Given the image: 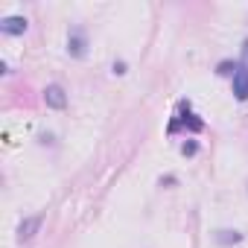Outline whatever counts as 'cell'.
Returning <instances> with one entry per match:
<instances>
[{
    "instance_id": "obj_1",
    "label": "cell",
    "mask_w": 248,
    "mask_h": 248,
    "mask_svg": "<svg viewBox=\"0 0 248 248\" xmlns=\"http://www.w3.org/2000/svg\"><path fill=\"white\" fill-rule=\"evenodd\" d=\"M233 96H236L239 102L248 99V64L233 67Z\"/></svg>"
},
{
    "instance_id": "obj_2",
    "label": "cell",
    "mask_w": 248,
    "mask_h": 248,
    "mask_svg": "<svg viewBox=\"0 0 248 248\" xmlns=\"http://www.w3.org/2000/svg\"><path fill=\"white\" fill-rule=\"evenodd\" d=\"M44 102H47L50 108H64V105H67L64 88H62V85H50V88L44 91Z\"/></svg>"
},
{
    "instance_id": "obj_3",
    "label": "cell",
    "mask_w": 248,
    "mask_h": 248,
    "mask_svg": "<svg viewBox=\"0 0 248 248\" xmlns=\"http://www.w3.org/2000/svg\"><path fill=\"white\" fill-rule=\"evenodd\" d=\"M0 32H6V35H24L27 32V18H18V15L3 18V21H0Z\"/></svg>"
},
{
    "instance_id": "obj_4",
    "label": "cell",
    "mask_w": 248,
    "mask_h": 248,
    "mask_svg": "<svg viewBox=\"0 0 248 248\" xmlns=\"http://www.w3.org/2000/svg\"><path fill=\"white\" fill-rule=\"evenodd\" d=\"M38 228H41V216H27V219L18 225V236H21V239H32Z\"/></svg>"
},
{
    "instance_id": "obj_5",
    "label": "cell",
    "mask_w": 248,
    "mask_h": 248,
    "mask_svg": "<svg viewBox=\"0 0 248 248\" xmlns=\"http://www.w3.org/2000/svg\"><path fill=\"white\" fill-rule=\"evenodd\" d=\"M67 50H70V56H85V32H82V30H73V32H70Z\"/></svg>"
},
{
    "instance_id": "obj_6",
    "label": "cell",
    "mask_w": 248,
    "mask_h": 248,
    "mask_svg": "<svg viewBox=\"0 0 248 248\" xmlns=\"http://www.w3.org/2000/svg\"><path fill=\"white\" fill-rule=\"evenodd\" d=\"M216 239H219L222 245H231V242L236 245V242L242 239V233H239V231H219V233H216Z\"/></svg>"
},
{
    "instance_id": "obj_7",
    "label": "cell",
    "mask_w": 248,
    "mask_h": 248,
    "mask_svg": "<svg viewBox=\"0 0 248 248\" xmlns=\"http://www.w3.org/2000/svg\"><path fill=\"white\" fill-rule=\"evenodd\" d=\"M196 149H199L196 143H181V152H184V155H196Z\"/></svg>"
}]
</instances>
